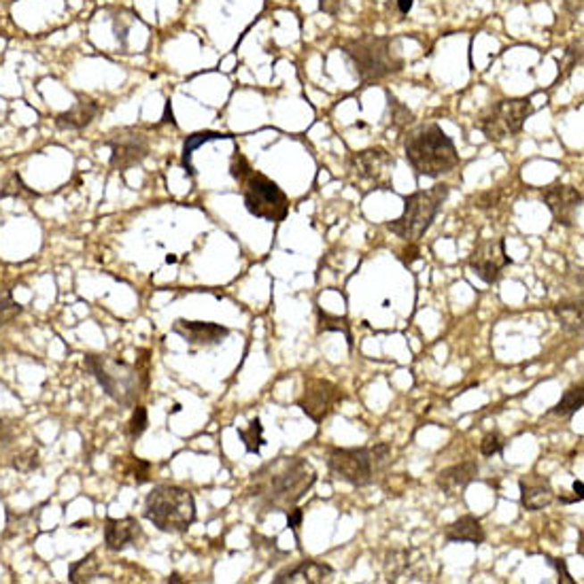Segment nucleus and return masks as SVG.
<instances>
[{
  "instance_id": "4",
  "label": "nucleus",
  "mask_w": 584,
  "mask_h": 584,
  "mask_svg": "<svg viewBox=\"0 0 584 584\" xmlns=\"http://www.w3.org/2000/svg\"><path fill=\"white\" fill-rule=\"evenodd\" d=\"M86 366L103 387L106 396L120 406H134L140 393L147 387V379L140 374V370L121 362V359L109 355H88Z\"/></svg>"
},
{
  "instance_id": "8",
  "label": "nucleus",
  "mask_w": 584,
  "mask_h": 584,
  "mask_svg": "<svg viewBox=\"0 0 584 584\" xmlns=\"http://www.w3.org/2000/svg\"><path fill=\"white\" fill-rule=\"evenodd\" d=\"M243 200L245 209L257 219H266V221L279 223L288 217L289 213V198L283 189L279 188L272 179H268L262 172L251 171L243 181Z\"/></svg>"
},
{
  "instance_id": "23",
  "label": "nucleus",
  "mask_w": 584,
  "mask_h": 584,
  "mask_svg": "<svg viewBox=\"0 0 584 584\" xmlns=\"http://www.w3.org/2000/svg\"><path fill=\"white\" fill-rule=\"evenodd\" d=\"M221 138H228L226 134L221 132H196L192 137L185 138V145H183V168L188 172H194V166H192V157H194V151L200 149L202 145H206L209 140H221Z\"/></svg>"
},
{
  "instance_id": "38",
  "label": "nucleus",
  "mask_w": 584,
  "mask_h": 584,
  "mask_svg": "<svg viewBox=\"0 0 584 584\" xmlns=\"http://www.w3.org/2000/svg\"><path fill=\"white\" fill-rule=\"evenodd\" d=\"M9 436H11V428H9L7 423H4L3 419H0V442H3V440H7Z\"/></svg>"
},
{
  "instance_id": "21",
  "label": "nucleus",
  "mask_w": 584,
  "mask_h": 584,
  "mask_svg": "<svg viewBox=\"0 0 584 584\" xmlns=\"http://www.w3.org/2000/svg\"><path fill=\"white\" fill-rule=\"evenodd\" d=\"M445 538L448 542H468V544H482L487 540L485 527L476 516L465 514L459 516L455 523H451L445 530Z\"/></svg>"
},
{
  "instance_id": "6",
  "label": "nucleus",
  "mask_w": 584,
  "mask_h": 584,
  "mask_svg": "<svg viewBox=\"0 0 584 584\" xmlns=\"http://www.w3.org/2000/svg\"><path fill=\"white\" fill-rule=\"evenodd\" d=\"M448 185H434L425 192H414L404 200V213L396 221H391L387 229L408 243H417L434 223V219L440 213L442 204L448 198Z\"/></svg>"
},
{
  "instance_id": "32",
  "label": "nucleus",
  "mask_w": 584,
  "mask_h": 584,
  "mask_svg": "<svg viewBox=\"0 0 584 584\" xmlns=\"http://www.w3.org/2000/svg\"><path fill=\"white\" fill-rule=\"evenodd\" d=\"M502 451H504V438L496 434V431L482 438L480 453L485 455V457H493V455H499Z\"/></svg>"
},
{
  "instance_id": "42",
  "label": "nucleus",
  "mask_w": 584,
  "mask_h": 584,
  "mask_svg": "<svg viewBox=\"0 0 584 584\" xmlns=\"http://www.w3.org/2000/svg\"><path fill=\"white\" fill-rule=\"evenodd\" d=\"M168 582H181V576H179V574H172V576H171V580H168Z\"/></svg>"
},
{
  "instance_id": "11",
  "label": "nucleus",
  "mask_w": 584,
  "mask_h": 584,
  "mask_svg": "<svg viewBox=\"0 0 584 584\" xmlns=\"http://www.w3.org/2000/svg\"><path fill=\"white\" fill-rule=\"evenodd\" d=\"M391 168L393 155L380 147L357 151L349 160L351 175L357 181L372 185L374 189H385L391 183Z\"/></svg>"
},
{
  "instance_id": "1",
  "label": "nucleus",
  "mask_w": 584,
  "mask_h": 584,
  "mask_svg": "<svg viewBox=\"0 0 584 584\" xmlns=\"http://www.w3.org/2000/svg\"><path fill=\"white\" fill-rule=\"evenodd\" d=\"M317 482V471L302 457H280L254 474L251 496L272 513H288Z\"/></svg>"
},
{
  "instance_id": "30",
  "label": "nucleus",
  "mask_w": 584,
  "mask_h": 584,
  "mask_svg": "<svg viewBox=\"0 0 584 584\" xmlns=\"http://www.w3.org/2000/svg\"><path fill=\"white\" fill-rule=\"evenodd\" d=\"M38 465H41V459H38V451L35 446L21 451L13 462V468L18 471H35Z\"/></svg>"
},
{
  "instance_id": "3",
  "label": "nucleus",
  "mask_w": 584,
  "mask_h": 584,
  "mask_svg": "<svg viewBox=\"0 0 584 584\" xmlns=\"http://www.w3.org/2000/svg\"><path fill=\"white\" fill-rule=\"evenodd\" d=\"M145 516L160 531H188L196 521V499L188 488L160 485L145 499Z\"/></svg>"
},
{
  "instance_id": "10",
  "label": "nucleus",
  "mask_w": 584,
  "mask_h": 584,
  "mask_svg": "<svg viewBox=\"0 0 584 584\" xmlns=\"http://www.w3.org/2000/svg\"><path fill=\"white\" fill-rule=\"evenodd\" d=\"M106 147L111 149V168L117 172H126L149 155V138L137 128H121L106 140Z\"/></svg>"
},
{
  "instance_id": "22",
  "label": "nucleus",
  "mask_w": 584,
  "mask_h": 584,
  "mask_svg": "<svg viewBox=\"0 0 584 584\" xmlns=\"http://www.w3.org/2000/svg\"><path fill=\"white\" fill-rule=\"evenodd\" d=\"M98 571H100V561L96 557V553H92V555H88V557H83L81 561H77V563L71 565L69 580L72 584L92 582L94 578L98 576Z\"/></svg>"
},
{
  "instance_id": "33",
  "label": "nucleus",
  "mask_w": 584,
  "mask_h": 584,
  "mask_svg": "<svg viewBox=\"0 0 584 584\" xmlns=\"http://www.w3.org/2000/svg\"><path fill=\"white\" fill-rule=\"evenodd\" d=\"M389 106L393 109V121H396L397 126H404V123L413 121V113H410L406 106H402L400 103H397L391 94H389Z\"/></svg>"
},
{
  "instance_id": "36",
  "label": "nucleus",
  "mask_w": 584,
  "mask_h": 584,
  "mask_svg": "<svg viewBox=\"0 0 584 584\" xmlns=\"http://www.w3.org/2000/svg\"><path fill=\"white\" fill-rule=\"evenodd\" d=\"M550 563H553L555 567H557V571H559V582H565V584H574V578H571L570 571H567V565H565V561H561V559H553L550 561Z\"/></svg>"
},
{
  "instance_id": "35",
  "label": "nucleus",
  "mask_w": 584,
  "mask_h": 584,
  "mask_svg": "<svg viewBox=\"0 0 584 584\" xmlns=\"http://www.w3.org/2000/svg\"><path fill=\"white\" fill-rule=\"evenodd\" d=\"M302 519H305V513H302L300 508H296V506H294V508H289V510H288V527H289V530L294 531V533H297V527H300Z\"/></svg>"
},
{
  "instance_id": "40",
  "label": "nucleus",
  "mask_w": 584,
  "mask_h": 584,
  "mask_svg": "<svg viewBox=\"0 0 584 584\" xmlns=\"http://www.w3.org/2000/svg\"><path fill=\"white\" fill-rule=\"evenodd\" d=\"M574 491H576V497L582 502V497H584V485H582V480H576L574 482Z\"/></svg>"
},
{
  "instance_id": "14",
  "label": "nucleus",
  "mask_w": 584,
  "mask_h": 584,
  "mask_svg": "<svg viewBox=\"0 0 584 584\" xmlns=\"http://www.w3.org/2000/svg\"><path fill=\"white\" fill-rule=\"evenodd\" d=\"M544 204L553 213L555 221L561 226H574L578 213L582 209V194L571 185H550L542 192Z\"/></svg>"
},
{
  "instance_id": "25",
  "label": "nucleus",
  "mask_w": 584,
  "mask_h": 584,
  "mask_svg": "<svg viewBox=\"0 0 584 584\" xmlns=\"http://www.w3.org/2000/svg\"><path fill=\"white\" fill-rule=\"evenodd\" d=\"M582 404H584L582 385L571 387V389H567L563 393V397H561V402L553 408V413L559 414V417H571V414L582 408Z\"/></svg>"
},
{
  "instance_id": "27",
  "label": "nucleus",
  "mask_w": 584,
  "mask_h": 584,
  "mask_svg": "<svg viewBox=\"0 0 584 584\" xmlns=\"http://www.w3.org/2000/svg\"><path fill=\"white\" fill-rule=\"evenodd\" d=\"M0 198H37V192L28 188L18 172H13L0 189Z\"/></svg>"
},
{
  "instance_id": "15",
  "label": "nucleus",
  "mask_w": 584,
  "mask_h": 584,
  "mask_svg": "<svg viewBox=\"0 0 584 584\" xmlns=\"http://www.w3.org/2000/svg\"><path fill=\"white\" fill-rule=\"evenodd\" d=\"M172 331L194 346L221 345V340H226L229 336V330L223 328V325L209 321H188V319H177L172 323Z\"/></svg>"
},
{
  "instance_id": "31",
  "label": "nucleus",
  "mask_w": 584,
  "mask_h": 584,
  "mask_svg": "<svg viewBox=\"0 0 584 584\" xmlns=\"http://www.w3.org/2000/svg\"><path fill=\"white\" fill-rule=\"evenodd\" d=\"M147 425H149L147 408H145V406H137V408H134L130 423H128V434H130V438H140V436H143L145 430H147Z\"/></svg>"
},
{
  "instance_id": "28",
  "label": "nucleus",
  "mask_w": 584,
  "mask_h": 584,
  "mask_svg": "<svg viewBox=\"0 0 584 584\" xmlns=\"http://www.w3.org/2000/svg\"><path fill=\"white\" fill-rule=\"evenodd\" d=\"M21 313L18 302L13 300L9 289H0V325H7L13 321L15 317Z\"/></svg>"
},
{
  "instance_id": "39",
  "label": "nucleus",
  "mask_w": 584,
  "mask_h": 584,
  "mask_svg": "<svg viewBox=\"0 0 584 584\" xmlns=\"http://www.w3.org/2000/svg\"><path fill=\"white\" fill-rule=\"evenodd\" d=\"M397 9H400V13H408L413 9V0H397Z\"/></svg>"
},
{
  "instance_id": "37",
  "label": "nucleus",
  "mask_w": 584,
  "mask_h": 584,
  "mask_svg": "<svg viewBox=\"0 0 584 584\" xmlns=\"http://www.w3.org/2000/svg\"><path fill=\"white\" fill-rule=\"evenodd\" d=\"M419 249H417V246H410V251H404V254H402V262L404 263H408V266H410V263H413V262H417L419 260Z\"/></svg>"
},
{
  "instance_id": "7",
  "label": "nucleus",
  "mask_w": 584,
  "mask_h": 584,
  "mask_svg": "<svg viewBox=\"0 0 584 584\" xmlns=\"http://www.w3.org/2000/svg\"><path fill=\"white\" fill-rule=\"evenodd\" d=\"M389 462V446L376 445L372 448H331L328 468L336 479L353 487H368L374 474Z\"/></svg>"
},
{
  "instance_id": "16",
  "label": "nucleus",
  "mask_w": 584,
  "mask_h": 584,
  "mask_svg": "<svg viewBox=\"0 0 584 584\" xmlns=\"http://www.w3.org/2000/svg\"><path fill=\"white\" fill-rule=\"evenodd\" d=\"M331 574H334V570H331L328 563L308 559L302 561L300 565L280 571V574L274 578V584H321L330 580Z\"/></svg>"
},
{
  "instance_id": "18",
  "label": "nucleus",
  "mask_w": 584,
  "mask_h": 584,
  "mask_svg": "<svg viewBox=\"0 0 584 584\" xmlns=\"http://www.w3.org/2000/svg\"><path fill=\"white\" fill-rule=\"evenodd\" d=\"M519 487L521 504H523V508L531 510V513H538V510L553 504L555 491L553 487H550V480L544 479V476H525V479L519 480Z\"/></svg>"
},
{
  "instance_id": "43",
  "label": "nucleus",
  "mask_w": 584,
  "mask_h": 584,
  "mask_svg": "<svg viewBox=\"0 0 584 584\" xmlns=\"http://www.w3.org/2000/svg\"><path fill=\"white\" fill-rule=\"evenodd\" d=\"M0 351H3V346H0Z\"/></svg>"
},
{
  "instance_id": "26",
  "label": "nucleus",
  "mask_w": 584,
  "mask_h": 584,
  "mask_svg": "<svg viewBox=\"0 0 584 584\" xmlns=\"http://www.w3.org/2000/svg\"><path fill=\"white\" fill-rule=\"evenodd\" d=\"M238 436L243 438L245 442V448L246 453H260L262 446L266 445V440H263V425L260 419H254L249 423V428L246 430H238Z\"/></svg>"
},
{
  "instance_id": "20",
  "label": "nucleus",
  "mask_w": 584,
  "mask_h": 584,
  "mask_svg": "<svg viewBox=\"0 0 584 584\" xmlns=\"http://www.w3.org/2000/svg\"><path fill=\"white\" fill-rule=\"evenodd\" d=\"M98 113H100V104L96 103V100L81 98V100H77V103L72 104L69 111H64V113H60L58 117H55V126H58L60 130H66V132L83 130V128H88L89 123L96 120Z\"/></svg>"
},
{
  "instance_id": "41",
  "label": "nucleus",
  "mask_w": 584,
  "mask_h": 584,
  "mask_svg": "<svg viewBox=\"0 0 584 584\" xmlns=\"http://www.w3.org/2000/svg\"><path fill=\"white\" fill-rule=\"evenodd\" d=\"M164 121H172V123H175V120H172V109H171V104H166V113H164Z\"/></svg>"
},
{
  "instance_id": "13",
  "label": "nucleus",
  "mask_w": 584,
  "mask_h": 584,
  "mask_svg": "<svg viewBox=\"0 0 584 584\" xmlns=\"http://www.w3.org/2000/svg\"><path fill=\"white\" fill-rule=\"evenodd\" d=\"M510 263V257L506 255V243L504 238L497 240H485L474 249L470 255V268L471 272L479 277L482 283L493 285L502 277V271Z\"/></svg>"
},
{
  "instance_id": "29",
  "label": "nucleus",
  "mask_w": 584,
  "mask_h": 584,
  "mask_svg": "<svg viewBox=\"0 0 584 584\" xmlns=\"http://www.w3.org/2000/svg\"><path fill=\"white\" fill-rule=\"evenodd\" d=\"M319 331H342V334L346 336V340H349L351 345V331H349V323H346V319H340V317H330V314H325L319 311Z\"/></svg>"
},
{
  "instance_id": "2",
  "label": "nucleus",
  "mask_w": 584,
  "mask_h": 584,
  "mask_svg": "<svg viewBox=\"0 0 584 584\" xmlns=\"http://www.w3.org/2000/svg\"><path fill=\"white\" fill-rule=\"evenodd\" d=\"M408 164L419 177L440 179L459 166V154L455 143L438 123H425L408 132L404 140Z\"/></svg>"
},
{
  "instance_id": "17",
  "label": "nucleus",
  "mask_w": 584,
  "mask_h": 584,
  "mask_svg": "<svg viewBox=\"0 0 584 584\" xmlns=\"http://www.w3.org/2000/svg\"><path fill=\"white\" fill-rule=\"evenodd\" d=\"M140 538V525L134 516H123V519H106L104 523V544L106 548L120 553L128 548Z\"/></svg>"
},
{
  "instance_id": "12",
  "label": "nucleus",
  "mask_w": 584,
  "mask_h": 584,
  "mask_svg": "<svg viewBox=\"0 0 584 584\" xmlns=\"http://www.w3.org/2000/svg\"><path fill=\"white\" fill-rule=\"evenodd\" d=\"M342 400L338 387L325 379H311L305 383V393L297 400V406L305 410L306 417H311L314 423H321L334 413Z\"/></svg>"
},
{
  "instance_id": "5",
  "label": "nucleus",
  "mask_w": 584,
  "mask_h": 584,
  "mask_svg": "<svg viewBox=\"0 0 584 584\" xmlns=\"http://www.w3.org/2000/svg\"><path fill=\"white\" fill-rule=\"evenodd\" d=\"M342 52L351 60L357 79L363 86L380 81L402 69V60L393 52L391 38L387 37L353 38V41L342 43Z\"/></svg>"
},
{
  "instance_id": "9",
  "label": "nucleus",
  "mask_w": 584,
  "mask_h": 584,
  "mask_svg": "<svg viewBox=\"0 0 584 584\" xmlns=\"http://www.w3.org/2000/svg\"><path fill=\"white\" fill-rule=\"evenodd\" d=\"M533 113L530 98H508L491 104L479 120V130L488 140H506L523 130L527 117Z\"/></svg>"
},
{
  "instance_id": "34",
  "label": "nucleus",
  "mask_w": 584,
  "mask_h": 584,
  "mask_svg": "<svg viewBox=\"0 0 584 584\" xmlns=\"http://www.w3.org/2000/svg\"><path fill=\"white\" fill-rule=\"evenodd\" d=\"M346 0H319V9L328 15H338L345 9Z\"/></svg>"
},
{
  "instance_id": "19",
  "label": "nucleus",
  "mask_w": 584,
  "mask_h": 584,
  "mask_svg": "<svg viewBox=\"0 0 584 584\" xmlns=\"http://www.w3.org/2000/svg\"><path fill=\"white\" fill-rule=\"evenodd\" d=\"M476 474H479V465H476L474 462H463V463L453 465V468L442 470L440 474H438L436 485L442 493H446L448 497H457V496H462V493L465 491V487H468L470 482L476 479Z\"/></svg>"
},
{
  "instance_id": "24",
  "label": "nucleus",
  "mask_w": 584,
  "mask_h": 584,
  "mask_svg": "<svg viewBox=\"0 0 584 584\" xmlns=\"http://www.w3.org/2000/svg\"><path fill=\"white\" fill-rule=\"evenodd\" d=\"M555 314L567 334H582V305H559L555 306Z\"/></svg>"
}]
</instances>
